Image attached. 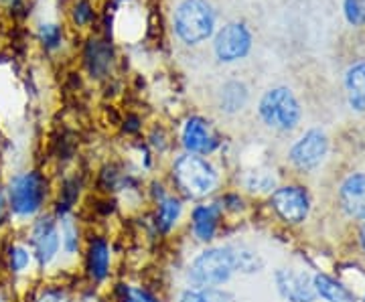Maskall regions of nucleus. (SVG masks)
I'll return each instance as SVG.
<instances>
[{"mask_svg": "<svg viewBox=\"0 0 365 302\" xmlns=\"http://www.w3.org/2000/svg\"><path fill=\"white\" fill-rule=\"evenodd\" d=\"M252 49V33L242 23H230L217 33L213 43V53L220 63H235L248 57Z\"/></svg>", "mask_w": 365, "mask_h": 302, "instance_id": "obj_17", "label": "nucleus"}, {"mask_svg": "<svg viewBox=\"0 0 365 302\" xmlns=\"http://www.w3.org/2000/svg\"><path fill=\"white\" fill-rule=\"evenodd\" d=\"M227 225L230 222L223 213L220 199L213 197L189 205L182 231L195 248H203V246L222 241Z\"/></svg>", "mask_w": 365, "mask_h": 302, "instance_id": "obj_8", "label": "nucleus"}, {"mask_svg": "<svg viewBox=\"0 0 365 302\" xmlns=\"http://www.w3.org/2000/svg\"><path fill=\"white\" fill-rule=\"evenodd\" d=\"M59 225V244H61V270H76L81 260L88 229L79 213H69L57 217Z\"/></svg>", "mask_w": 365, "mask_h": 302, "instance_id": "obj_16", "label": "nucleus"}, {"mask_svg": "<svg viewBox=\"0 0 365 302\" xmlns=\"http://www.w3.org/2000/svg\"><path fill=\"white\" fill-rule=\"evenodd\" d=\"M222 136L201 114H191L189 118L181 124L179 132V146L181 152L189 155H199V157H215L222 150Z\"/></svg>", "mask_w": 365, "mask_h": 302, "instance_id": "obj_12", "label": "nucleus"}, {"mask_svg": "<svg viewBox=\"0 0 365 302\" xmlns=\"http://www.w3.org/2000/svg\"><path fill=\"white\" fill-rule=\"evenodd\" d=\"M347 104L355 114H365V61L353 63L343 78Z\"/></svg>", "mask_w": 365, "mask_h": 302, "instance_id": "obj_25", "label": "nucleus"}, {"mask_svg": "<svg viewBox=\"0 0 365 302\" xmlns=\"http://www.w3.org/2000/svg\"><path fill=\"white\" fill-rule=\"evenodd\" d=\"M33 251L35 266H37V276L39 278H55L57 270H61V244H59V225L57 217L51 211L39 215L35 222L21 229Z\"/></svg>", "mask_w": 365, "mask_h": 302, "instance_id": "obj_6", "label": "nucleus"}, {"mask_svg": "<svg viewBox=\"0 0 365 302\" xmlns=\"http://www.w3.org/2000/svg\"><path fill=\"white\" fill-rule=\"evenodd\" d=\"M313 286L317 302H359L353 288L339 276L327 270H314Z\"/></svg>", "mask_w": 365, "mask_h": 302, "instance_id": "obj_20", "label": "nucleus"}, {"mask_svg": "<svg viewBox=\"0 0 365 302\" xmlns=\"http://www.w3.org/2000/svg\"><path fill=\"white\" fill-rule=\"evenodd\" d=\"M165 179L189 205L217 197L225 189V171L213 157L177 152L170 158Z\"/></svg>", "mask_w": 365, "mask_h": 302, "instance_id": "obj_1", "label": "nucleus"}, {"mask_svg": "<svg viewBox=\"0 0 365 302\" xmlns=\"http://www.w3.org/2000/svg\"><path fill=\"white\" fill-rule=\"evenodd\" d=\"M280 183L282 177L276 169H272L270 165H256L240 172L234 187H237L252 201H264Z\"/></svg>", "mask_w": 365, "mask_h": 302, "instance_id": "obj_18", "label": "nucleus"}, {"mask_svg": "<svg viewBox=\"0 0 365 302\" xmlns=\"http://www.w3.org/2000/svg\"><path fill=\"white\" fill-rule=\"evenodd\" d=\"M272 286L282 302H317L313 270L307 266H278L272 270Z\"/></svg>", "mask_w": 365, "mask_h": 302, "instance_id": "obj_13", "label": "nucleus"}, {"mask_svg": "<svg viewBox=\"0 0 365 302\" xmlns=\"http://www.w3.org/2000/svg\"><path fill=\"white\" fill-rule=\"evenodd\" d=\"M78 288L63 278H41L33 288L26 290V302H76Z\"/></svg>", "mask_w": 365, "mask_h": 302, "instance_id": "obj_23", "label": "nucleus"}, {"mask_svg": "<svg viewBox=\"0 0 365 302\" xmlns=\"http://www.w3.org/2000/svg\"><path fill=\"white\" fill-rule=\"evenodd\" d=\"M335 207L349 224L365 222V171L347 172L335 189Z\"/></svg>", "mask_w": 365, "mask_h": 302, "instance_id": "obj_15", "label": "nucleus"}, {"mask_svg": "<svg viewBox=\"0 0 365 302\" xmlns=\"http://www.w3.org/2000/svg\"><path fill=\"white\" fill-rule=\"evenodd\" d=\"M182 284L199 288H223L237 278L234 239L197 248L182 264Z\"/></svg>", "mask_w": 365, "mask_h": 302, "instance_id": "obj_3", "label": "nucleus"}, {"mask_svg": "<svg viewBox=\"0 0 365 302\" xmlns=\"http://www.w3.org/2000/svg\"><path fill=\"white\" fill-rule=\"evenodd\" d=\"M355 248L365 258V222L355 224Z\"/></svg>", "mask_w": 365, "mask_h": 302, "instance_id": "obj_32", "label": "nucleus"}, {"mask_svg": "<svg viewBox=\"0 0 365 302\" xmlns=\"http://www.w3.org/2000/svg\"><path fill=\"white\" fill-rule=\"evenodd\" d=\"M39 39L45 45V49H57L61 45V28L57 25H41Z\"/></svg>", "mask_w": 365, "mask_h": 302, "instance_id": "obj_29", "label": "nucleus"}, {"mask_svg": "<svg viewBox=\"0 0 365 302\" xmlns=\"http://www.w3.org/2000/svg\"><path fill=\"white\" fill-rule=\"evenodd\" d=\"M104 302H108V301H104Z\"/></svg>", "mask_w": 365, "mask_h": 302, "instance_id": "obj_35", "label": "nucleus"}, {"mask_svg": "<svg viewBox=\"0 0 365 302\" xmlns=\"http://www.w3.org/2000/svg\"><path fill=\"white\" fill-rule=\"evenodd\" d=\"M51 177L39 167H26L11 172L4 181L13 229H23L39 215L51 211L53 203Z\"/></svg>", "mask_w": 365, "mask_h": 302, "instance_id": "obj_2", "label": "nucleus"}, {"mask_svg": "<svg viewBox=\"0 0 365 302\" xmlns=\"http://www.w3.org/2000/svg\"><path fill=\"white\" fill-rule=\"evenodd\" d=\"M262 203L268 215L284 229L304 227L314 211L313 191L302 181H282Z\"/></svg>", "mask_w": 365, "mask_h": 302, "instance_id": "obj_4", "label": "nucleus"}, {"mask_svg": "<svg viewBox=\"0 0 365 302\" xmlns=\"http://www.w3.org/2000/svg\"><path fill=\"white\" fill-rule=\"evenodd\" d=\"M173 302H242L230 286L223 288H199L181 284L175 290Z\"/></svg>", "mask_w": 365, "mask_h": 302, "instance_id": "obj_26", "label": "nucleus"}, {"mask_svg": "<svg viewBox=\"0 0 365 302\" xmlns=\"http://www.w3.org/2000/svg\"><path fill=\"white\" fill-rule=\"evenodd\" d=\"M0 302H14L13 294H11V290H6V288H2V286H0Z\"/></svg>", "mask_w": 365, "mask_h": 302, "instance_id": "obj_33", "label": "nucleus"}, {"mask_svg": "<svg viewBox=\"0 0 365 302\" xmlns=\"http://www.w3.org/2000/svg\"><path fill=\"white\" fill-rule=\"evenodd\" d=\"M11 227H13V219H11V209H9V199H6L4 183H0V234L9 231Z\"/></svg>", "mask_w": 365, "mask_h": 302, "instance_id": "obj_30", "label": "nucleus"}, {"mask_svg": "<svg viewBox=\"0 0 365 302\" xmlns=\"http://www.w3.org/2000/svg\"><path fill=\"white\" fill-rule=\"evenodd\" d=\"M222 203L223 213L230 224H237L240 219H246L252 211V199H248L237 187H225L222 193L217 195Z\"/></svg>", "mask_w": 365, "mask_h": 302, "instance_id": "obj_27", "label": "nucleus"}, {"mask_svg": "<svg viewBox=\"0 0 365 302\" xmlns=\"http://www.w3.org/2000/svg\"><path fill=\"white\" fill-rule=\"evenodd\" d=\"M91 16H93V13H91L90 2L81 0V2L76 4V9H73V21H76L78 25H88L91 21Z\"/></svg>", "mask_w": 365, "mask_h": 302, "instance_id": "obj_31", "label": "nucleus"}, {"mask_svg": "<svg viewBox=\"0 0 365 302\" xmlns=\"http://www.w3.org/2000/svg\"><path fill=\"white\" fill-rule=\"evenodd\" d=\"M331 155V138L323 128L313 126L304 130L287 150V165L299 177H311L325 167Z\"/></svg>", "mask_w": 365, "mask_h": 302, "instance_id": "obj_9", "label": "nucleus"}, {"mask_svg": "<svg viewBox=\"0 0 365 302\" xmlns=\"http://www.w3.org/2000/svg\"><path fill=\"white\" fill-rule=\"evenodd\" d=\"M250 105V88L242 79H227L215 93V108L220 114L234 118Z\"/></svg>", "mask_w": 365, "mask_h": 302, "instance_id": "obj_22", "label": "nucleus"}, {"mask_svg": "<svg viewBox=\"0 0 365 302\" xmlns=\"http://www.w3.org/2000/svg\"><path fill=\"white\" fill-rule=\"evenodd\" d=\"M343 14L351 26L365 25V0H343Z\"/></svg>", "mask_w": 365, "mask_h": 302, "instance_id": "obj_28", "label": "nucleus"}, {"mask_svg": "<svg viewBox=\"0 0 365 302\" xmlns=\"http://www.w3.org/2000/svg\"><path fill=\"white\" fill-rule=\"evenodd\" d=\"M0 268L4 270V274L13 284H29V282L41 280L37 276L33 251L23 236L9 237L4 241L0 250Z\"/></svg>", "mask_w": 365, "mask_h": 302, "instance_id": "obj_14", "label": "nucleus"}, {"mask_svg": "<svg viewBox=\"0 0 365 302\" xmlns=\"http://www.w3.org/2000/svg\"><path fill=\"white\" fill-rule=\"evenodd\" d=\"M106 294L108 302H169L157 288L128 278L114 280L110 288L106 290Z\"/></svg>", "mask_w": 365, "mask_h": 302, "instance_id": "obj_21", "label": "nucleus"}, {"mask_svg": "<svg viewBox=\"0 0 365 302\" xmlns=\"http://www.w3.org/2000/svg\"><path fill=\"white\" fill-rule=\"evenodd\" d=\"M79 270L88 288L98 292H106L110 288L116 272V248L112 237L98 229H88Z\"/></svg>", "mask_w": 365, "mask_h": 302, "instance_id": "obj_5", "label": "nucleus"}, {"mask_svg": "<svg viewBox=\"0 0 365 302\" xmlns=\"http://www.w3.org/2000/svg\"><path fill=\"white\" fill-rule=\"evenodd\" d=\"M234 250H235V272L237 278H254L260 276L262 272L266 270V258L256 246H252L248 241L242 239H234Z\"/></svg>", "mask_w": 365, "mask_h": 302, "instance_id": "obj_24", "label": "nucleus"}, {"mask_svg": "<svg viewBox=\"0 0 365 302\" xmlns=\"http://www.w3.org/2000/svg\"><path fill=\"white\" fill-rule=\"evenodd\" d=\"M173 26L185 45H201L213 35L215 13L207 0H182L175 11Z\"/></svg>", "mask_w": 365, "mask_h": 302, "instance_id": "obj_10", "label": "nucleus"}, {"mask_svg": "<svg viewBox=\"0 0 365 302\" xmlns=\"http://www.w3.org/2000/svg\"><path fill=\"white\" fill-rule=\"evenodd\" d=\"M189 203L181 199L175 191H169L157 201L148 203V227L153 236L169 239L177 236L185 227Z\"/></svg>", "mask_w": 365, "mask_h": 302, "instance_id": "obj_11", "label": "nucleus"}, {"mask_svg": "<svg viewBox=\"0 0 365 302\" xmlns=\"http://www.w3.org/2000/svg\"><path fill=\"white\" fill-rule=\"evenodd\" d=\"M86 195V181L79 172H69L66 175L57 187L53 189L51 213L55 217L78 213L79 205Z\"/></svg>", "mask_w": 365, "mask_h": 302, "instance_id": "obj_19", "label": "nucleus"}, {"mask_svg": "<svg viewBox=\"0 0 365 302\" xmlns=\"http://www.w3.org/2000/svg\"><path fill=\"white\" fill-rule=\"evenodd\" d=\"M256 114L260 124H264L268 130L278 134H292L294 130H299L304 110L299 95L288 85H274L262 93L256 105Z\"/></svg>", "mask_w": 365, "mask_h": 302, "instance_id": "obj_7", "label": "nucleus"}, {"mask_svg": "<svg viewBox=\"0 0 365 302\" xmlns=\"http://www.w3.org/2000/svg\"><path fill=\"white\" fill-rule=\"evenodd\" d=\"M357 301L365 302V286H364V290H361V292H357Z\"/></svg>", "mask_w": 365, "mask_h": 302, "instance_id": "obj_34", "label": "nucleus"}]
</instances>
